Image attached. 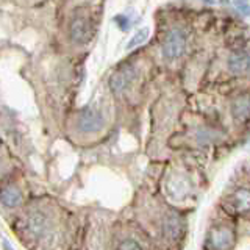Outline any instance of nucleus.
Returning <instances> with one entry per match:
<instances>
[{
    "mask_svg": "<svg viewBox=\"0 0 250 250\" xmlns=\"http://www.w3.org/2000/svg\"><path fill=\"white\" fill-rule=\"evenodd\" d=\"M136 78V69L133 66H122L109 77V88L114 94H122L127 91Z\"/></svg>",
    "mask_w": 250,
    "mask_h": 250,
    "instance_id": "obj_5",
    "label": "nucleus"
},
{
    "mask_svg": "<svg viewBox=\"0 0 250 250\" xmlns=\"http://www.w3.org/2000/svg\"><path fill=\"white\" fill-rule=\"evenodd\" d=\"M224 208L231 214L246 216L250 213V189L239 188L224 200Z\"/></svg>",
    "mask_w": 250,
    "mask_h": 250,
    "instance_id": "obj_2",
    "label": "nucleus"
},
{
    "mask_svg": "<svg viewBox=\"0 0 250 250\" xmlns=\"http://www.w3.org/2000/svg\"><path fill=\"white\" fill-rule=\"evenodd\" d=\"M233 242H234V236L229 229H225V227H214V229L209 230L207 241H205V246L203 247L214 249V250L230 249V247H233Z\"/></svg>",
    "mask_w": 250,
    "mask_h": 250,
    "instance_id": "obj_6",
    "label": "nucleus"
},
{
    "mask_svg": "<svg viewBox=\"0 0 250 250\" xmlns=\"http://www.w3.org/2000/svg\"><path fill=\"white\" fill-rule=\"evenodd\" d=\"M0 200L5 207H10V208H14V207H19L22 203V192L18 189V188H5L0 194Z\"/></svg>",
    "mask_w": 250,
    "mask_h": 250,
    "instance_id": "obj_11",
    "label": "nucleus"
},
{
    "mask_svg": "<svg viewBox=\"0 0 250 250\" xmlns=\"http://www.w3.org/2000/svg\"><path fill=\"white\" fill-rule=\"evenodd\" d=\"M94 35V25L91 19L84 16H77L70 23V38L77 44H86L91 41Z\"/></svg>",
    "mask_w": 250,
    "mask_h": 250,
    "instance_id": "obj_7",
    "label": "nucleus"
},
{
    "mask_svg": "<svg viewBox=\"0 0 250 250\" xmlns=\"http://www.w3.org/2000/svg\"><path fill=\"white\" fill-rule=\"evenodd\" d=\"M233 5L242 16H250V2L249 0H233Z\"/></svg>",
    "mask_w": 250,
    "mask_h": 250,
    "instance_id": "obj_13",
    "label": "nucleus"
},
{
    "mask_svg": "<svg viewBox=\"0 0 250 250\" xmlns=\"http://www.w3.org/2000/svg\"><path fill=\"white\" fill-rule=\"evenodd\" d=\"M22 230L25 236L31 241L50 239L55 230L53 214L45 208H35L23 219Z\"/></svg>",
    "mask_w": 250,
    "mask_h": 250,
    "instance_id": "obj_1",
    "label": "nucleus"
},
{
    "mask_svg": "<svg viewBox=\"0 0 250 250\" xmlns=\"http://www.w3.org/2000/svg\"><path fill=\"white\" fill-rule=\"evenodd\" d=\"M183 222L182 219H180L177 214L170 213L167 214V217L164 219V224H163V231L164 234H166V238L169 241H177L180 239V236H182L183 233Z\"/></svg>",
    "mask_w": 250,
    "mask_h": 250,
    "instance_id": "obj_8",
    "label": "nucleus"
},
{
    "mask_svg": "<svg viewBox=\"0 0 250 250\" xmlns=\"http://www.w3.org/2000/svg\"><path fill=\"white\" fill-rule=\"evenodd\" d=\"M147 36H148V28H141V30L138 31V33L128 41L127 49H128V50H130V49H135V47H138V45H141L143 42H146Z\"/></svg>",
    "mask_w": 250,
    "mask_h": 250,
    "instance_id": "obj_12",
    "label": "nucleus"
},
{
    "mask_svg": "<svg viewBox=\"0 0 250 250\" xmlns=\"http://www.w3.org/2000/svg\"><path fill=\"white\" fill-rule=\"evenodd\" d=\"M203 2H205V3H214L216 0H203Z\"/></svg>",
    "mask_w": 250,
    "mask_h": 250,
    "instance_id": "obj_16",
    "label": "nucleus"
},
{
    "mask_svg": "<svg viewBox=\"0 0 250 250\" xmlns=\"http://www.w3.org/2000/svg\"><path fill=\"white\" fill-rule=\"evenodd\" d=\"M231 111L234 117L239 121H246L250 117V97L249 96H241L233 102Z\"/></svg>",
    "mask_w": 250,
    "mask_h": 250,
    "instance_id": "obj_10",
    "label": "nucleus"
},
{
    "mask_svg": "<svg viewBox=\"0 0 250 250\" xmlns=\"http://www.w3.org/2000/svg\"><path fill=\"white\" fill-rule=\"evenodd\" d=\"M119 249H143V246L136 242L135 239H127L119 244Z\"/></svg>",
    "mask_w": 250,
    "mask_h": 250,
    "instance_id": "obj_15",
    "label": "nucleus"
},
{
    "mask_svg": "<svg viewBox=\"0 0 250 250\" xmlns=\"http://www.w3.org/2000/svg\"><path fill=\"white\" fill-rule=\"evenodd\" d=\"M229 69L233 74H246L250 70V55L247 52H234L229 58Z\"/></svg>",
    "mask_w": 250,
    "mask_h": 250,
    "instance_id": "obj_9",
    "label": "nucleus"
},
{
    "mask_svg": "<svg viewBox=\"0 0 250 250\" xmlns=\"http://www.w3.org/2000/svg\"><path fill=\"white\" fill-rule=\"evenodd\" d=\"M104 125H105V117L96 108L88 106L82 109V113L78 114L77 127L83 133H96L104 128Z\"/></svg>",
    "mask_w": 250,
    "mask_h": 250,
    "instance_id": "obj_3",
    "label": "nucleus"
},
{
    "mask_svg": "<svg viewBox=\"0 0 250 250\" xmlns=\"http://www.w3.org/2000/svg\"><path fill=\"white\" fill-rule=\"evenodd\" d=\"M114 21H116L117 25H119V28H122V30H128V27H130V19H128L125 14H119V16H116Z\"/></svg>",
    "mask_w": 250,
    "mask_h": 250,
    "instance_id": "obj_14",
    "label": "nucleus"
},
{
    "mask_svg": "<svg viewBox=\"0 0 250 250\" xmlns=\"http://www.w3.org/2000/svg\"><path fill=\"white\" fill-rule=\"evenodd\" d=\"M186 47V38L182 30H170L163 42V55L167 60H177L183 55Z\"/></svg>",
    "mask_w": 250,
    "mask_h": 250,
    "instance_id": "obj_4",
    "label": "nucleus"
}]
</instances>
